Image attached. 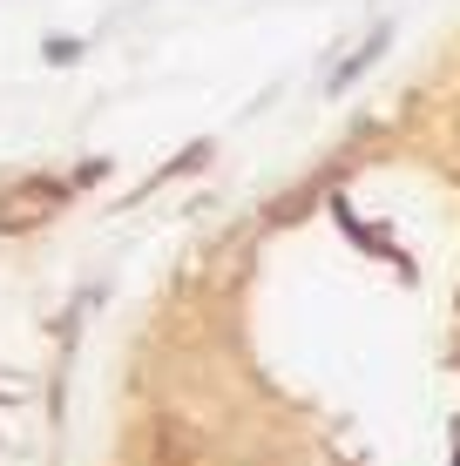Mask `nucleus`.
<instances>
[{"instance_id": "1", "label": "nucleus", "mask_w": 460, "mask_h": 466, "mask_svg": "<svg viewBox=\"0 0 460 466\" xmlns=\"http://www.w3.org/2000/svg\"><path fill=\"white\" fill-rule=\"evenodd\" d=\"M61 210V183H21V189H7L0 197V230H35V223H47Z\"/></svg>"}, {"instance_id": "2", "label": "nucleus", "mask_w": 460, "mask_h": 466, "mask_svg": "<svg viewBox=\"0 0 460 466\" xmlns=\"http://www.w3.org/2000/svg\"><path fill=\"white\" fill-rule=\"evenodd\" d=\"M156 453H163L169 466H189V432L177 420H163V426H156Z\"/></svg>"}]
</instances>
